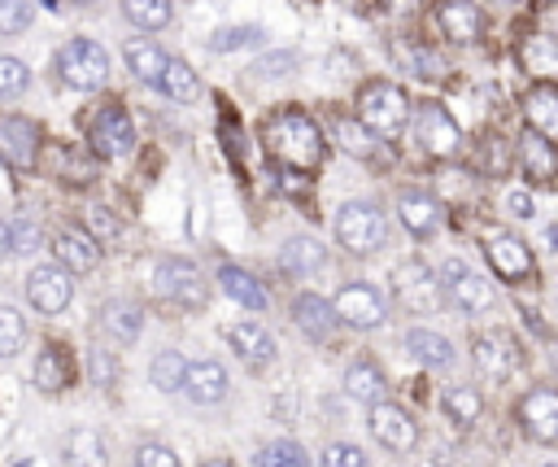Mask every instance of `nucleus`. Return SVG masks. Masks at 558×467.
Instances as JSON below:
<instances>
[{"mask_svg":"<svg viewBox=\"0 0 558 467\" xmlns=\"http://www.w3.org/2000/svg\"><path fill=\"white\" fill-rule=\"evenodd\" d=\"M262 144L275 161L292 170H314L323 161V127L301 109H279L262 127Z\"/></svg>","mask_w":558,"mask_h":467,"instance_id":"1","label":"nucleus"},{"mask_svg":"<svg viewBox=\"0 0 558 467\" xmlns=\"http://www.w3.org/2000/svg\"><path fill=\"white\" fill-rule=\"evenodd\" d=\"M357 122H362L371 135H379V140H397V135L405 131V122H410V100H405V92H401L397 83H384V79L366 83V87L357 92Z\"/></svg>","mask_w":558,"mask_h":467,"instance_id":"2","label":"nucleus"},{"mask_svg":"<svg viewBox=\"0 0 558 467\" xmlns=\"http://www.w3.org/2000/svg\"><path fill=\"white\" fill-rule=\"evenodd\" d=\"M336 240H340V249H349V253H357V258L384 249V240H388V218H384V209L371 205V201H344V205L336 209Z\"/></svg>","mask_w":558,"mask_h":467,"instance_id":"3","label":"nucleus"},{"mask_svg":"<svg viewBox=\"0 0 558 467\" xmlns=\"http://www.w3.org/2000/svg\"><path fill=\"white\" fill-rule=\"evenodd\" d=\"M153 288H157V297H166L179 310H201L209 301V284H205L201 266L187 258H161L153 266Z\"/></svg>","mask_w":558,"mask_h":467,"instance_id":"4","label":"nucleus"},{"mask_svg":"<svg viewBox=\"0 0 558 467\" xmlns=\"http://www.w3.org/2000/svg\"><path fill=\"white\" fill-rule=\"evenodd\" d=\"M392 297L405 314H432L445 301V288L423 258H401L392 266Z\"/></svg>","mask_w":558,"mask_h":467,"instance_id":"5","label":"nucleus"},{"mask_svg":"<svg viewBox=\"0 0 558 467\" xmlns=\"http://www.w3.org/2000/svg\"><path fill=\"white\" fill-rule=\"evenodd\" d=\"M57 74L65 87L74 92H96L105 79H109V57L96 39H65L61 52H57Z\"/></svg>","mask_w":558,"mask_h":467,"instance_id":"6","label":"nucleus"},{"mask_svg":"<svg viewBox=\"0 0 558 467\" xmlns=\"http://www.w3.org/2000/svg\"><path fill=\"white\" fill-rule=\"evenodd\" d=\"M331 310H336V319H340L344 327H353V332H371V327H379V323L388 319L384 292H379L375 284H366V279L340 284L336 297H331Z\"/></svg>","mask_w":558,"mask_h":467,"instance_id":"7","label":"nucleus"},{"mask_svg":"<svg viewBox=\"0 0 558 467\" xmlns=\"http://www.w3.org/2000/svg\"><path fill=\"white\" fill-rule=\"evenodd\" d=\"M440 288H445V292H449V301H453L458 310H466V314H488V310H493V301H497V292H493L488 275L471 271L462 258H449V262L440 266Z\"/></svg>","mask_w":558,"mask_h":467,"instance_id":"8","label":"nucleus"},{"mask_svg":"<svg viewBox=\"0 0 558 467\" xmlns=\"http://www.w3.org/2000/svg\"><path fill=\"white\" fill-rule=\"evenodd\" d=\"M366 428H371V436L384 445V450H392V454H410L414 445H418V423H414V415L405 410V406H397V402H375V406H366Z\"/></svg>","mask_w":558,"mask_h":467,"instance_id":"9","label":"nucleus"},{"mask_svg":"<svg viewBox=\"0 0 558 467\" xmlns=\"http://www.w3.org/2000/svg\"><path fill=\"white\" fill-rule=\"evenodd\" d=\"M519 428L536 445H558V388L536 384L519 397Z\"/></svg>","mask_w":558,"mask_h":467,"instance_id":"10","label":"nucleus"},{"mask_svg":"<svg viewBox=\"0 0 558 467\" xmlns=\"http://www.w3.org/2000/svg\"><path fill=\"white\" fill-rule=\"evenodd\" d=\"M414 144H418L427 157H453V153L462 148V131H458V122L445 113V105L427 100V105H418V113H414Z\"/></svg>","mask_w":558,"mask_h":467,"instance_id":"11","label":"nucleus"},{"mask_svg":"<svg viewBox=\"0 0 558 467\" xmlns=\"http://www.w3.org/2000/svg\"><path fill=\"white\" fill-rule=\"evenodd\" d=\"M484 258H488L493 275L506 279V284H519V279L532 275V249L506 227H488L484 231Z\"/></svg>","mask_w":558,"mask_h":467,"instance_id":"12","label":"nucleus"},{"mask_svg":"<svg viewBox=\"0 0 558 467\" xmlns=\"http://www.w3.org/2000/svg\"><path fill=\"white\" fill-rule=\"evenodd\" d=\"M514 362H519V345H514L510 332H497V327H493V332H480V336L471 340V367H475V375H484L488 384L510 380Z\"/></svg>","mask_w":558,"mask_h":467,"instance_id":"13","label":"nucleus"},{"mask_svg":"<svg viewBox=\"0 0 558 467\" xmlns=\"http://www.w3.org/2000/svg\"><path fill=\"white\" fill-rule=\"evenodd\" d=\"M74 297V275L57 262H44L26 275V301L39 310V314H61Z\"/></svg>","mask_w":558,"mask_h":467,"instance_id":"14","label":"nucleus"},{"mask_svg":"<svg viewBox=\"0 0 558 467\" xmlns=\"http://www.w3.org/2000/svg\"><path fill=\"white\" fill-rule=\"evenodd\" d=\"M87 140L100 157H126L131 144H135V127H131V113L122 105H105L96 109L92 127H87Z\"/></svg>","mask_w":558,"mask_h":467,"instance_id":"15","label":"nucleus"},{"mask_svg":"<svg viewBox=\"0 0 558 467\" xmlns=\"http://www.w3.org/2000/svg\"><path fill=\"white\" fill-rule=\"evenodd\" d=\"M74 354L61 345V340H48L39 354H35V367H31V380H35V388L44 393V397H57V393H65L70 384H74Z\"/></svg>","mask_w":558,"mask_h":467,"instance_id":"16","label":"nucleus"},{"mask_svg":"<svg viewBox=\"0 0 558 467\" xmlns=\"http://www.w3.org/2000/svg\"><path fill=\"white\" fill-rule=\"evenodd\" d=\"M0 157L17 170H31L39 157V127L22 113H0Z\"/></svg>","mask_w":558,"mask_h":467,"instance_id":"17","label":"nucleus"},{"mask_svg":"<svg viewBox=\"0 0 558 467\" xmlns=\"http://www.w3.org/2000/svg\"><path fill=\"white\" fill-rule=\"evenodd\" d=\"M52 262L65 266L70 275H87L100 262V244L78 227H57L52 231Z\"/></svg>","mask_w":558,"mask_h":467,"instance_id":"18","label":"nucleus"},{"mask_svg":"<svg viewBox=\"0 0 558 467\" xmlns=\"http://www.w3.org/2000/svg\"><path fill=\"white\" fill-rule=\"evenodd\" d=\"M397 214H401V227H405L410 236H418V240L436 236L440 223H445V218H440V201H436L432 192H423V188H401Z\"/></svg>","mask_w":558,"mask_h":467,"instance_id":"19","label":"nucleus"},{"mask_svg":"<svg viewBox=\"0 0 558 467\" xmlns=\"http://www.w3.org/2000/svg\"><path fill=\"white\" fill-rule=\"evenodd\" d=\"M227 388H231V380H227V367H222L218 358H196V362H187L183 393H187L196 406H218V402H227Z\"/></svg>","mask_w":558,"mask_h":467,"instance_id":"20","label":"nucleus"},{"mask_svg":"<svg viewBox=\"0 0 558 467\" xmlns=\"http://www.w3.org/2000/svg\"><path fill=\"white\" fill-rule=\"evenodd\" d=\"M523 118H527V131H536L541 140H558V83L549 79L532 83L523 96Z\"/></svg>","mask_w":558,"mask_h":467,"instance_id":"21","label":"nucleus"},{"mask_svg":"<svg viewBox=\"0 0 558 467\" xmlns=\"http://www.w3.org/2000/svg\"><path fill=\"white\" fill-rule=\"evenodd\" d=\"M292 323H296V332H301L305 340H331V332L340 327L331 301H323L318 292H301V297L292 301Z\"/></svg>","mask_w":558,"mask_h":467,"instance_id":"22","label":"nucleus"},{"mask_svg":"<svg viewBox=\"0 0 558 467\" xmlns=\"http://www.w3.org/2000/svg\"><path fill=\"white\" fill-rule=\"evenodd\" d=\"M100 332L118 345H131L140 332H144V306L131 301V297H109L100 306Z\"/></svg>","mask_w":558,"mask_h":467,"instance_id":"23","label":"nucleus"},{"mask_svg":"<svg viewBox=\"0 0 558 467\" xmlns=\"http://www.w3.org/2000/svg\"><path fill=\"white\" fill-rule=\"evenodd\" d=\"M222 336H227V345L240 354V362H248V367H266V362L275 358V336H270L262 323H253V319L231 323Z\"/></svg>","mask_w":558,"mask_h":467,"instance_id":"24","label":"nucleus"},{"mask_svg":"<svg viewBox=\"0 0 558 467\" xmlns=\"http://www.w3.org/2000/svg\"><path fill=\"white\" fill-rule=\"evenodd\" d=\"M436 22H440L445 39H453V44H471L484 31V17H480V9L471 0H440Z\"/></svg>","mask_w":558,"mask_h":467,"instance_id":"25","label":"nucleus"},{"mask_svg":"<svg viewBox=\"0 0 558 467\" xmlns=\"http://www.w3.org/2000/svg\"><path fill=\"white\" fill-rule=\"evenodd\" d=\"M61 458L65 467H109V450L96 428H70L61 441Z\"/></svg>","mask_w":558,"mask_h":467,"instance_id":"26","label":"nucleus"},{"mask_svg":"<svg viewBox=\"0 0 558 467\" xmlns=\"http://www.w3.org/2000/svg\"><path fill=\"white\" fill-rule=\"evenodd\" d=\"M279 262H283V271H292V275L305 279V275H318L327 266V249L314 236H288L283 249H279Z\"/></svg>","mask_w":558,"mask_h":467,"instance_id":"27","label":"nucleus"},{"mask_svg":"<svg viewBox=\"0 0 558 467\" xmlns=\"http://www.w3.org/2000/svg\"><path fill=\"white\" fill-rule=\"evenodd\" d=\"M384 388H388V380H384L379 362H371V358H353V362L344 367V393H349L353 402L375 406V402H384Z\"/></svg>","mask_w":558,"mask_h":467,"instance_id":"28","label":"nucleus"},{"mask_svg":"<svg viewBox=\"0 0 558 467\" xmlns=\"http://www.w3.org/2000/svg\"><path fill=\"white\" fill-rule=\"evenodd\" d=\"M401 345H405V354H410L414 362H423V367H449V362H453V345H449L440 332H432V327H410V332L401 336Z\"/></svg>","mask_w":558,"mask_h":467,"instance_id":"29","label":"nucleus"},{"mask_svg":"<svg viewBox=\"0 0 558 467\" xmlns=\"http://www.w3.org/2000/svg\"><path fill=\"white\" fill-rule=\"evenodd\" d=\"M122 57H126V65H131V74H135L140 83L161 87V74H166V61H170V57H166L153 39H126Z\"/></svg>","mask_w":558,"mask_h":467,"instance_id":"30","label":"nucleus"},{"mask_svg":"<svg viewBox=\"0 0 558 467\" xmlns=\"http://www.w3.org/2000/svg\"><path fill=\"white\" fill-rule=\"evenodd\" d=\"M519 161H523L527 179H536V183H549V179L558 175V153H554V144L541 140L536 131H527V135L519 140Z\"/></svg>","mask_w":558,"mask_h":467,"instance_id":"31","label":"nucleus"},{"mask_svg":"<svg viewBox=\"0 0 558 467\" xmlns=\"http://www.w3.org/2000/svg\"><path fill=\"white\" fill-rule=\"evenodd\" d=\"M445 410L458 428H475L480 415H484V393L475 384H449L445 388Z\"/></svg>","mask_w":558,"mask_h":467,"instance_id":"32","label":"nucleus"},{"mask_svg":"<svg viewBox=\"0 0 558 467\" xmlns=\"http://www.w3.org/2000/svg\"><path fill=\"white\" fill-rule=\"evenodd\" d=\"M218 284H222V292H227L231 301H240V306H248V310H262V306H266L262 284H257L248 271H240V266H218Z\"/></svg>","mask_w":558,"mask_h":467,"instance_id":"33","label":"nucleus"},{"mask_svg":"<svg viewBox=\"0 0 558 467\" xmlns=\"http://www.w3.org/2000/svg\"><path fill=\"white\" fill-rule=\"evenodd\" d=\"M183 375H187V358L179 349H161L148 362V380L157 393H183Z\"/></svg>","mask_w":558,"mask_h":467,"instance_id":"34","label":"nucleus"},{"mask_svg":"<svg viewBox=\"0 0 558 467\" xmlns=\"http://www.w3.org/2000/svg\"><path fill=\"white\" fill-rule=\"evenodd\" d=\"M122 17L140 31H161V26H170L174 4L170 0H122Z\"/></svg>","mask_w":558,"mask_h":467,"instance_id":"35","label":"nucleus"},{"mask_svg":"<svg viewBox=\"0 0 558 467\" xmlns=\"http://www.w3.org/2000/svg\"><path fill=\"white\" fill-rule=\"evenodd\" d=\"M161 92H166L170 100H196V96H201V79H196V70H192L187 61L170 57V61H166V74H161Z\"/></svg>","mask_w":558,"mask_h":467,"instance_id":"36","label":"nucleus"},{"mask_svg":"<svg viewBox=\"0 0 558 467\" xmlns=\"http://www.w3.org/2000/svg\"><path fill=\"white\" fill-rule=\"evenodd\" d=\"M83 231H87L96 244H113V240L122 236V223H118V214H113L109 205H87V209H83Z\"/></svg>","mask_w":558,"mask_h":467,"instance_id":"37","label":"nucleus"},{"mask_svg":"<svg viewBox=\"0 0 558 467\" xmlns=\"http://www.w3.org/2000/svg\"><path fill=\"white\" fill-rule=\"evenodd\" d=\"M26 345V319L13 306H0V358H13Z\"/></svg>","mask_w":558,"mask_h":467,"instance_id":"38","label":"nucleus"},{"mask_svg":"<svg viewBox=\"0 0 558 467\" xmlns=\"http://www.w3.org/2000/svg\"><path fill=\"white\" fill-rule=\"evenodd\" d=\"M253 467H310V458L296 441H275L253 458Z\"/></svg>","mask_w":558,"mask_h":467,"instance_id":"39","label":"nucleus"},{"mask_svg":"<svg viewBox=\"0 0 558 467\" xmlns=\"http://www.w3.org/2000/svg\"><path fill=\"white\" fill-rule=\"evenodd\" d=\"M262 39H266L262 26H227V31H218L209 39V48L214 52H235V48H248V44H262Z\"/></svg>","mask_w":558,"mask_h":467,"instance_id":"40","label":"nucleus"},{"mask_svg":"<svg viewBox=\"0 0 558 467\" xmlns=\"http://www.w3.org/2000/svg\"><path fill=\"white\" fill-rule=\"evenodd\" d=\"M318 467H371V458L353 445V441H331L318 458Z\"/></svg>","mask_w":558,"mask_h":467,"instance_id":"41","label":"nucleus"},{"mask_svg":"<svg viewBox=\"0 0 558 467\" xmlns=\"http://www.w3.org/2000/svg\"><path fill=\"white\" fill-rule=\"evenodd\" d=\"M31 26V0H0V35H17Z\"/></svg>","mask_w":558,"mask_h":467,"instance_id":"42","label":"nucleus"},{"mask_svg":"<svg viewBox=\"0 0 558 467\" xmlns=\"http://www.w3.org/2000/svg\"><path fill=\"white\" fill-rule=\"evenodd\" d=\"M26 79H31V70L17 57H0V100L4 96H17L26 87Z\"/></svg>","mask_w":558,"mask_h":467,"instance_id":"43","label":"nucleus"},{"mask_svg":"<svg viewBox=\"0 0 558 467\" xmlns=\"http://www.w3.org/2000/svg\"><path fill=\"white\" fill-rule=\"evenodd\" d=\"M135 467H183V463H179V454H174L170 445H161V441H144V445L135 450Z\"/></svg>","mask_w":558,"mask_h":467,"instance_id":"44","label":"nucleus"},{"mask_svg":"<svg viewBox=\"0 0 558 467\" xmlns=\"http://www.w3.org/2000/svg\"><path fill=\"white\" fill-rule=\"evenodd\" d=\"M331 131H336V140H340V148H344V153H357V157H366V153H371V144L362 140V122L336 118V122H331Z\"/></svg>","mask_w":558,"mask_h":467,"instance_id":"45","label":"nucleus"},{"mask_svg":"<svg viewBox=\"0 0 558 467\" xmlns=\"http://www.w3.org/2000/svg\"><path fill=\"white\" fill-rule=\"evenodd\" d=\"M92 375H96V384L100 388H113V380H118V367H113V354H92Z\"/></svg>","mask_w":558,"mask_h":467,"instance_id":"46","label":"nucleus"},{"mask_svg":"<svg viewBox=\"0 0 558 467\" xmlns=\"http://www.w3.org/2000/svg\"><path fill=\"white\" fill-rule=\"evenodd\" d=\"M39 249V227L35 223H17L13 227V253H35Z\"/></svg>","mask_w":558,"mask_h":467,"instance_id":"47","label":"nucleus"},{"mask_svg":"<svg viewBox=\"0 0 558 467\" xmlns=\"http://www.w3.org/2000/svg\"><path fill=\"white\" fill-rule=\"evenodd\" d=\"M506 205H510V214H514V218H532V196H527V192H519V188H514V192L506 196Z\"/></svg>","mask_w":558,"mask_h":467,"instance_id":"48","label":"nucleus"},{"mask_svg":"<svg viewBox=\"0 0 558 467\" xmlns=\"http://www.w3.org/2000/svg\"><path fill=\"white\" fill-rule=\"evenodd\" d=\"M13 253V227L0 218V258H9Z\"/></svg>","mask_w":558,"mask_h":467,"instance_id":"49","label":"nucleus"},{"mask_svg":"<svg viewBox=\"0 0 558 467\" xmlns=\"http://www.w3.org/2000/svg\"><path fill=\"white\" fill-rule=\"evenodd\" d=\"M201 467H235V463H231V458H205Z\"/></svg>","mask_w":558,"mask_h":467,"instance_id":"50","label":"nucleus"},{"mask_svg":"<svg viewBox=\"0 0 558 467\" xmlns=\"http://www.w3.org/2000/svg\"><path fill=\"white\" fill-rule=\"evenodd\" d=\"M65 4H96V0H65Z\"/></svg>","mask_w":558,"mask_h":467,"instance_id":"51","label":"nucleus"},{"mask_svg":"<svg viewBox=\"0 0 558 467\" xmlns=\"http://www.w3.org/2000/svg\"><path fill=\"white\" fill-rule=\"evenodd\" d=\"M545 467H558V463H545Z\"/></svg>","mask_w":558,"mask_h":467,"instance_id":"52","label":"nucleus"}]
</instances>
